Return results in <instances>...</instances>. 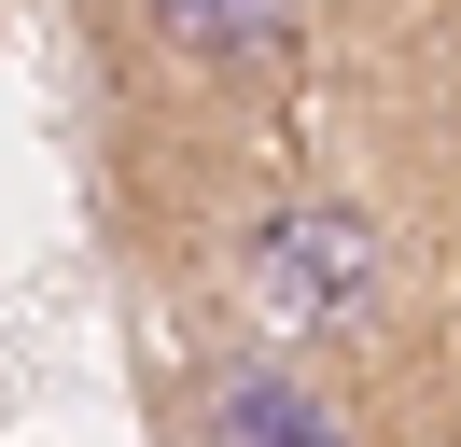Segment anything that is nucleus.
I'll return each instance as SVG.
<instances>
[{
	"label": "nucleus",
	"instance_id": "f257e3e1",
	"mask_svg": "<svg viewBox=\"0 0 461 447\" xmlns=\"http://www.w3.org/2000/svg\"><path fill=\"white\" fill-rule=\"evenodd\" d=\"M140 14H154V42L182 70H252L266 28H280V0H140Z\"/></svg>",
	"mask_w": 461,
	"mask_h": 447
}]
</instances>
